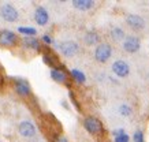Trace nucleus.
Listing matches in <instances>:
<instances>
[{"mask_svg":"<svg viewBox=\"0 0 149 142\" xmlns=\"http://www.w3.org/2000/svg\"><path fill=\"white\" fill-rule=\"evenodd\" d=\"M126 23L133 30H142L145 28V21L142 17L137 14H130L126 17Z\"/></svg>","mask_w":149,"mask_h":142,"instance_id":"423d86ee","label":"nucleus"},{"mask_svg":"<svg viewBox=\"0 0 149 142\" xmlns=\"http://www.w3.org/2000/svg\"><path fill=\"white\" fill-rule=\"evenodd\" d=\"M15 90H17V93H18L19 96H29V93H30V87H29V85H27L25 81H19V82H17V85H15Z\"/></svg>","mask_w":149,"mask_h":142,"instance_id":"f8f14e48","label":"nucleus"},{"mask_svg":"<svg viewBox=\"0 0 149 142\" xmlns=\"http://www.w3.org/2000/svg\"><path fill=\"white\" fill-rule=\"evenodd\" d=\"M84 126L85 128L89 131L91 134H99L101 130H103V124L100 122L99 119H96V118H86L84 120Z\"/></svg>","mask_w":149,"mask_h":142,"instance_id":"0eeeda50","label":"nucleus"},{"mask_svg":"<svg viewBox=\"0 0 149 142\" xmlns=\"http://www.w3.org/2000/svg\"><path fill=\"white\" fill-rule=\"evenodd\" d=\"M59 49L62 52V55L66 56V57H72V56H75L78 53V51H79V46L75 41H71V40H68V41H63L60 45H59Z\"/></svg>","mask_w":149,"mask_h":142,"instance_id":"f03ea898","label":"nucleus"},{"mask_svg":"<svg viewBox=\"0 0 149 142\" xmlns=\"http://www.w3.org/2000/svg\"><path fill=\"white\" fill-rule=\"evenodd\" d=\"M25 45L29 46V48H34V49H38L40 45H38V41H37L36 38H25Z\"/></svg>","mask_w":149,"mask_h":142,"instance_id":"aec40b11","label":"nucleus"},{"mask_svg":"<svg viewBox=\"0 0 149 142\" xmlns=\"http://www.w3.org/2000/svg\"><path fill=\"white\" fill-rule=\"evenodd\" d=\"M51 78L54 79L55 82H59V83H63L66 82V79H67V77H66V74L62 71V70H51Z\"/></svg>","mask_w":149,"mask_h":142,"instance_id":"ddd939ff","label":"nucleus"},{"mask_svg":"<svg viewBox=\"0 0 149 142\" xmlns=\"http://www.w3.org/2000/svg\"><path fill=\"white\" fill-rule=\"evenodd\" d=\"M58 142H68V141H67V138H64V137H59V138H58Z\"/></svg>","mask_w":149,"mask_h":142,"instance_id":"5701e85b","label":"nucleus"},{"mask_svg":"<svg viewBox=\"0 0 149 142\" xmlns=\"http://www.w3.org/2000/svg\"><path fill=\"white\" fill-rule=\"evenodd\" d=\"M131 108L127 104H122V105L119 107V114L122 115V116H125V118H127V116H130L131 115Z\"/></svg>","mask_w":149,"mask_h":142,"instance_id":"a211bd4d","label":"nucleus"},{"mask_svg":"<svg viewBox=\"0 0 149 142\" xmlns=\"http://www.w3.org/2000/svg\"><path fill=\"white\" fill-rule=\"evenodd\" d=\"M34 19L36 22L40 25V26H44L48 23V19H49V15L47 12V10L44 7H37L36 12H34Z\"/></svg>","mask_w":149,"mask_h":142,"instance_id":"9d476101","label":"nucleus"},{"mask_svg":"<svg viewBox=\"0 0 149 142\" xmlns=\"http://www.w3.org/2000/svg\"><path fill=\"white\" fill-rule=\"evenodd\" d=\"M18 32L22 33V34H26V36H34L37 33V30L34 28H25V26H21V28H18Z\"/></svg>","mask_w":149,"mask_h":142,"instance_id":"6ab92c4d","label":"nucleus"},{"mask_svg":"<svg viewBox=\"0 0 149 142\" xmlns=\"http://www.w3.org/2000/svg\"><path fill=\"white\" fill-rule=\"evenodd\" d=\"M112 71L116 74L119 78H125L130 73V67H129V64L125 60H116L112 64Z\"/></svg>","mask_w":149,"mask_h":142,"instance_id":"39448f33","label":"nucleus"},{"mask_svg":"<svg viewBox=\"0 0 149 142\" xmlns=\"http://www.w3.org/2000/svg\"><path fill=\"white\" fill-rule=\"evenodd\" d=\"M0 15L1 18L7 21V22H15L18 19V11L15 10V7H13L11 4H4L0 8Z\"/></svg>","mask_w":149,"mask_h":142,"instance_id":"7ed1b4c3","label":"nucleus"},{"mask_svg":"<svg viewBox=\"0 0 149 142\" xmlns=\"http://www.w3.org/2000/svg\"><path fill=\"white\" fill-rule=\"evenodd\" d=\"M133 139H134V142H144V134H142V131H136L134 133V135H133Z\"/></svg>","mask_w":149,"mask_h":142,"instance_id":"412c9836","label":"nucleus"},{"mask_svg":"<svg viewBox=\"0 0 149 142\" xmlns=\"http://www.w3.org/2000/svg\"><path fill=\"white\" fill-rule=\"evenodd\" d=\"M112 55V48L109 44L107 42H103V44H99L95 49V59L99 62V63H105L107 60L111 57Z\"/></svg>","mask_w":149,"mask_h":142,"instance_id":"f257e3e1","label":"nucleus"},{"mask_svg":"<svg viewBox=\"0 0 149 142\" xmlns=\"http://www.w3.org/2000/svg\"><path fill=\"white\" fill-rule=\"evenodd\" d=\"M18 131L19 134L25 138H32L36 135V127L32 122L29 120H25V122H21L18 126Z\"/></svg>","mask_w":149,"mask_h":142,"instance_id":"20e7f679","label":"nucleus"},{"mask_svg":"<svg viewBox=\"0 0 149 142\" xmlns=\"http://www.w3.org/2000/svg\"><path fill=\"white\" fill-rule=\"evenodd\" d=\"M141 46V42L140 40L134 36H129L125 38V41H123V49L129 52V53H134L140 49Z\"/></svg>","mask_w":149,"mask_h":142,"instance_id":"6e6552de","label":"nucleus"},{"mask_svg":"<svg viewBox=\"0 0 149 142\" xmlns=\"http://www.w3.org/2000/svg\"><path fill=\"white\" fill-rule=\"evenodd\" d=\"M72 7L77 10H81V11H88V10H91L95 3L92 1V0H72Z\"/></svg>","mask_w":149,"mask_h":142,"instance_id":"9b49d317","label":"nucleus"},{"mask_svg":"<svg viewBox=\"0 0 149 142\" xmlns=\"http://www.w3.org/2000/svg\"><path fill=\"white\" fill-rule=\"evenodd\" d=\"M113 134H115V142H129L130 141V137H129L123 130H116Z\"/></svg>","mask_w":149,"mask_h":142,"instance_id":"f3484780","label":"nucleus"},{"mask_svg":"<svg viewBox=\"0 0 149 142\" xmlns=\"http://www.w3.org/2000/svg\"><path fill=\"white\" fill-rule=\"evenodd\" d=\"M17 42V36L10 30H1L0 32V45L13 46Z\"/></svg>","mask_w":149,"mask_h":142,"instance_id":"1a4fd4ad","label":"nucleus"},{"mask_svg":"<svg viewBox=\"0 0 149 142\" xmlns=\"http://www.w3.org/2000/svg\"><path fill=\"white\" fill-rule=\"evenodd\" d=\"M111 37L115 41H122V40H125V32L120 28H113L111 30Z\"/></svg>","mask_w":149,"mask_h":142,"instance_id":"2eb2a0df","label":"nucleus"},{"mask_svg":"<svg viewBox=\"0 0 149 142\" xmlns=\"http://www.w3.org/2000/svg\"><path fill=\"white\" fill-rule=\"evenodd\" d=\"M84 41H85L86 45H95V44H97L99 42V34L96 32H88L85 34V37H84Z\"/></svg>","mask_w":149,"mask_h":142,"instance_id":"4468645a","label":"nucleus"},{"mask_svg":"<svg viewBox=\"0 0 149 142\" xmlns=\"http://www.w3.org/2000/svg\"><path fill=\"white\" fill-rule=\"evenodd\" d=\"M42 41L44 42H47V44H52V38H51L49 36H42Z\"/></svg>","mask_w":149,"mask_h":142,"instance_id":"4be33fe9","label":"nucleus"},{"mask_svg":"<svg viewBox=\"0 0 149 142\" xmlns=\"http://www.w3.org/2000/svg\"><path fill=\"white\" fill-rule=\"evenodd\" d=\"M71 77L75 79L78 83H84L86 81L85 74L82 73V71H79V70H77V69H72L71 70Z\"/></svg>","mask_w":149,"mask_h":142,"instance_id":"dca6fc26","label":"nucleus"}]
</instances>
